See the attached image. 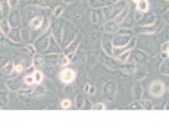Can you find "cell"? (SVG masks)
Wrapping results in <instances>:
<instances>
[{"instance_id":"15","label":"cell","mask_w":169,"mask_h":132,"mask_svg":"<svg viewBox=\"0 0 169 132\" xmlns=\"http://www.w3.org/2000/svg\"><path fill=\"white\" fill-rule=\"evenodd\" d=\"M128 9H129V7L127 6V7H125V9H124V10H122V12L119 13V15H116V16H115V22H116V24H121V22H122V21H124V19L127 18Z\"/></svg>"},{"instance_id":"16","label":"cell","mask_w":169,"mask_h":132,"mask_svg":"<svg viewBox=\"0 0 169 132\" xmlns=\"http://www.w3.org/2000/svg\"><path fill=\"white\" fill-rule=\"evenodd\" d=\"M154 19H156V16L153 13H147L144 16V19H143V25H152L154 22Z\"/></svg>"},{"instance_id":"14","label":"cell","mask_w":169,"mask_h":132,"mask_svg":"<svg viewBox=\"0 0 169 132\" xmlns=\"http://www.w3.org/2000/svg\"><path fill=\"white\" fill-rule=\"evenodd\" d=\"M91 19H93L94 24H99L103 19V10H94L93 15H91Z\"/></svg>"},{"instance_id":"11","label":"cell","mask_w":169,"mask_h":132,"mask_svg":"<svg viewBox=\"0 0 169 132\" xmlns=\"http://www.w3.org/2000/svg\"><path fill=\"white\" fill-rule=\"evenodd\" d=\"M0 32L4 34V35H7V34L10 32V24H9L7 19H3V21L0 22Z\"/></svg>"},{"instance_id":"51","label":"cell","mask_w":169,"mask_h":132,"mask_svg":"<svg viewBox=\"0 0 169 132\" xmlns=\"http://www.w3.org/2000/svg\"><path fill=\"white\" fill-rule=\"evenodd\" d=\"M0 109H1V107H0Z\"/></svg>"},{"instance_id":"32","label":"cell","mask_w":169,"mask_h":132,"mask_svg":"<svg viewBox=\"0 0 169 132\" xmlns=\"http://www.w3.org/2000/svg\"><path fill=\"white\" fill-rule=\"evenodd\" d=\"M0 7H1V13H7V12H9V4H7V1H1V3H0Z\"/></svg>"},{"instance_id":"45","label":"cell","mask_w":169,"mask_h":132,"mask_svg":"<svg viewBox=\"0 0 169 132\" xmlns=\"http://www.w3.org/2000/svg\"><path fill=\"white\" fill-rule=\"evenodd\" d=\"M168 47H169V43L166 41V43L162 45V53H168Z\"/></svg>"},{"instance_id":"2","label":"cell","mask_w":169,"mask_h":132,"mask_svg":"<svg viewBox=\"0 0 169 132\" xmlns=\"http://www.w3.org/2000/svg\"><path fill=\"white\" fill-rule=\"evenodd\" d=\"M150 94L152 95H154V97H160V95H163L165 94V84L162 82V81H154V82H152L150 84Z\"/></svg>"},{"instance_id":"26","label":"cell","mask_w":169,"mask_h":132,"mask_svg":"<svg viewBox=\"0 0 169 132\" xmlns=\"http://www.w3.org/2000/svg\"><path fill=\"white\" fill-rule=\"evenodd\" d=\"M78 44H80V38H77L74 43L68 47V53H75V51H77V48H78Z\"/></svg>"},{"instance_id":"33","label":"cell","mask_w":169,"mask_h":132,"mask_svg":"<svg viewBox=\"0 0 169 132\" xmlns=\"http://www.w3.org/2000/svg\"><path fill=\"white\" fill-rule=\"evenodd\" d=\"M62 12H63V6H56L54 10H53V15H54V16H60Z\"/></svg>"},{"instance_id":"42","label":"cell","mask_w":169,"mask_h":132,"mask_svg":"<svg viewBox=\"0 0 169 132\" xmlns=\"http://www.w3.org/2000/svg\"><path fill=\"white\" fill-rule=\"evenodd\" d=\"M124 27H132V18H125L124 19Z\"/></svg>"},{"instance_id":"35","label":"cell","mask_w":169,"mask_h":132,"mask_svg":"<svg viewBox=\"0 0 169 132\" xmlns=\"http://www.w3.org/2000/svg\"><path fill=\"white\" fill-rule=\"evenodd\" d=\"M7 103V94L6 92H0V104L4 106Z\"/></svg>"},{"instance_id":"50","label":"cell","mask_w":169,"mask_h":132,"mask_svg":"<svg viewBox=\"0 0 169 132\" xmlns=\"http://www.w3.org/2000/svg\"><path fill=\"white\" fill-rule=\"evenodd\" d=\"M0 38H1V35H0Z\"/></svg>"},{"instance_id":"29","label":"cell","mask_w":169,"mask_h":132,"mask_svg":"<svg viewBox=\"0 0 169 132\" xmlns=\"http://www.w3.org/2000/svg\"><path fill=\"white\" fill-rule=\"evenodd\" d=\"M71 106H72V103H71V100H68V98H65V100L60 101V107H62V109H69Z\"/></svg>"},{"instance_id":"23","label":"cell","mask_w":169,"mask_h":132,"mask_svg":"<svg viewBox=\"0 0 169 132\" xmlns=\"http://www.w3.org/2000/svg\"><path fill=\"white\" fill-rule=\"evenodd\" d=\"M122 71H124V72H127V74H134V71H135V63L132 62V63L125 65V66L122 68Z\"/></svg>"},{"instance_id":"49","label":"cell","mask_w":169,"mask_h":132,"mask_svg":"<svg viewBox=\"0 0 169 132\" xmlns=\"http://www.w3.org/2000/svg\"><path fill=\"white\" fill-rule=\"evenodd\" d=\"M63 1H65V3H72L74 0H63Z\"/></svg>"},{"instance_id":"13","label":"cell","mask_w":169,"mask_h":132,"mask_svg":"<svg viewBox=\"0 0 169 132\" xmlns=\"http://www.w3.org/2000/svg\"><path fill=\"white\" fill-rule=\"evenodd\" d=\"M47 92V89L46 87H43L41 84H37V87L34 88V91H33V95H36V97H41Z\"/></svg>"},{"instance_id":"34","label":"cell","mask_w":169,"mask_h":132,"mask_svg":"<svg viewBox=\"0 0 169 132\" xmlns=\"http://www.w3.org/2000/svg\"><path fill=\"white\" fill-rule=\"evenodd\" d=\"M160 72L165 74V75H168V60H165V62L160 65Z\"/></svg>"},{"instance_id":"6","label":"cell","mask_w":169,"mask_h":132,"mask_svg":"<svg viewBox=\"0 0 169 132\" xmlns=\"http://www.w3.org/2000/svg\"><path fill=\"white\" fill-rule=\"evenodd\" d=\"M7 21H9L10 27H18L21 24V13L19 12H12V15L9 16Z\"/></svg>"},{"instance_id":"3","label":"cell","mask_w":169,"mask_h":132,"mask_svg":"<svg viewBox=\"0 0 169 132\" xmlns=\"http://www.w3.org/2000/svg\"><path fill=\"white\" fill-rule=\"evenodd\" d=\"M127 6H128L127 0H119L118 3H115L113 6H110V12H112V13H110L109 16H116V15H119Z\"/></svg>"},{"instance_id":"43","label":"cell","mask_w":169,"mask_h":132,"mask_svg":"<svg viewBox=\"0 0 169 132\" xmlns=\"http://www.w3.org/2000/svg\"><path fill=\"white\" fill-rule=\"evenodd\" d=\"M135 43H137V38H134V37H132V38H131V40H129V43H128V44H125V45H127L128 48H129V50H131V48H132V47H134V45H135Z\"/></svg>"},{"instance_id":"9","label":"cell","mask_w":169,"mask_h":132,"mask_svg":"<svg viewBox=\"0 0 169 132\" xmlns=\"http://www.w3.org/2000/svg\"><path fill=\"white\" fill-rule=\"evenodd\" d=\"M116 31H118V24H116L115 21L106 22V25H104V32L110 34V32H116Z\"/></svg>"},{"instance_id":"1","label":"cell","mask_w":169,"mask_h":132,"mask_svg":"<svg viewBox=\"0 0 169 132\" xmlns=\"http://www.w3.org/2000/svg\"><path fill=\"white\" fill-rule=\"evenodd\" d=\"M75 76H77L75 71H72V69H69V68H65V69H62V71L59 72V79H60L63 84H71V82L75 79Z\"/></svg>"},{"instance_id":"30","label":"cell","mask_w":169,"mask_h":132,"mask_svg":"<svg viewBox=\"0 0 169 132\" xmlns=\"http://www.w3.org/2000/svg\"><path fill=\"white\" fill-rule=\"evenodd\" d=\"M129 109H132V110H140V109H143V104L138 103V100H137V101H134V103L129 104Z\"/></svg>"},{"instance_id":"17","label":"cell","mask_w":169,"mask_h":132,"mask_svg":"<svg viewBox=\"0 0 169 132\" xmlns=\"http://www.w3.org/2000/svg\"><path fill=\"white\" fill-rule=\"evenodd\" d=\"M84 94H88V95H96V87L93 84H85L84 87Z\"/></svg>"},{"instance_id":"41","label":"cell","mask_w":169,"mask_h":132,"mask_svg":"<svg viewBox=\"0 0 169 132\" xmlns=\"http://www.w3.org/2000/svg\"><path fill=\"white\" fill-rule=\"evenodd\" d=\"M53 34H54V38H56V40L59 41V40H60V30H59L57 27H56V28L53 30Z\"/></svg>"},{"instance_id":"24","label":"cell","mask_w":169,"mask_h":132,"mask_svg":"<svg viewBox=\"0 0 169 132\" xmlns=\"http://www.w3.org/2000/svg\"><path fill=\"white\" fill-rule=\"evenodd\" d=\"M6 87L9 88V89H12V91H16V89L19 88V82H16L15 79H13V81H7V82H6Z\"/></svg>"},{"instance_id":"39","label":"cell","mask_w":169,"mask_h":132,"mask_svg":"<svg viewBox=\"0 0 169 132\" xmlns=\"http://www.w3.org/2000/svg\"><path fill=\"white\" fill-rule=\"evenodd\" d=\"M143 107L150 110V109H153V104H152V101H150V100H144V101H143Z\"/></svg>"},{"instance_id":"36","label":"cell","mask_w":169,"mask_h":132,"mask_svg":"<svg viewBox=\"0 0 169 132\" xmlns=\"http://www.w3.org/2000/svg\"><path fill=\"white\" fill-rule=\"evenodd\" d=\"M83 18H84V15H83V12H81V10H77V12L74 13V19H75L77 22H78V21H81Z\"/></svg>"},{"instance_id":"27","label":"cell","mask_w":169,"mask_h":132,"mask_svg":"<svg viewBox=\"0 0 169 132\" xmlns=\"http://www.w3.org/2000/svg\"><path fill=\"white\" fill-rule=\"evenodd\" d=\"M24 82L27 84V85H33V84H36V81H34V75L31 74V75H27L25 78H24Z\"/></svg>"},{"instance_id":"37","label":"cell","mask_w":169,"mask_h":132,"mask_svg":"<svg viewBox=\"0 0 169 132\" xmlns=\"http://www.w3.org/2000/svg\"><path fill=\"white\" fill-rule=\"evenodd\" d=\"M104 109H106L104 103H97V104L93 106V110H104Z\"/></svg>"},{"instance_id":"4","label":"cell","mask_w":169,"mask_h":132,"mask_svg":"<svg viewBox=\"0 0 169 132\" xmlns=\"http://www.w3.org/2000/svg\"><path fill=\"white\" fill-rule=\"evenodd\" d=\"M49 43H50V38H49V35L46 34L43 38H40L37 43H36V51H44V50H47V47H49Z\"/></svg>"},{"instance_id":"5","label":"cell","mask_w":169,"mask_h":132,"mask_svg":"<svg viewBox=\"0 0 169 132\" xmlns=\"http://www.w3.org/2000/svg\"><path fill=\"white\" fill-rule=\"evenodd\" d=\"M132 59H134V63H135V65H144V63L147 62V54H146L144 51L138 50V51L134 53Z\"/></svg>"},{"instance_id":"28","label":"cell","mask_w":169,"mask_h":132,"mask_svg":"<svg viewBox=\"0 0 169 132\" xmlns=\"http://www.w3.org/2000/svg\"><path fill=\"white\" fill-rule=\"evenodd\" d=\"M21 38L25 40V41H28V40H30V30L24 28V30L21 31Z\"/></svg>"},{"instance_id":"46","label":"cell","mask_w":169,"mask_h":132,"mask_svg":"<svg viewBox=\"0 0 169 132\" xmlns=\"http://www.w3.org/2000/svg\"><path fill=\"white\" fill-rule=\"evenodd\" d=\"M141 18H143V13H141V12H137V13H135V16H134V19H137V21H138V19H141Z\"/></svg>"},{"instance_id":"47","label":"cell","mask_w":169,"mask_h":132,"mask_svg":"<svg viewBox=\"0 0 169 132\" xmlns=\"http://www.w3.org/2000/svg\"><path fill=\"white\" fill-rule=\"evenodd\" d=\"M27 50H30L31 53H36V47L34 45H27Z\"/></svg>"},{"instance_id":"19","label":"cell","mask_w":169,"mask_h":132,"mask_svg":"<svg viewBox=\"0 0 169 132\" xmlns=\"http://www.w3.org/2000/svg\"><path fill=\"white\" fill-rule=\"evenodd\" d=\"M103 47H104V50H106L109 54H112V40H110V38H107V40L104 38V40H103Z\"/></svg>"},{"instance_id":"8","label":"cell","mask_w":169,"mask_h":132,"mask_svg":"<svg viewBox=\"0 0 169 132\" xmlns=\"http://www.w3.org/2000/svg\"><path fill=\"white\" fill-rule=\"evenodd\" d=\"M43 16H36L34 19H31V22H30V28L31 30H40L43 25Z\"/></svg>"},{"instance_id":"31","label":"cell","mask_w":169,"mask_h":132,"mask_svg":"<svg viewBox=\"0 0 169 132\" xmlns=\"http://www.w3.org/2000/svg\"><path fill=\"white\" fill-rule=\"evenodd\" d=\"M83 104H84V97L81 92V94H77V107H83Z\"/></svg>"},{"instance_id":"38","label":"cell","mask_w":169,"mask_h":132,"mask_svg":"<svg viewBox=\"0 0 169 132\" xmlns=\"http://www.w3.org/2000/svg\"><path fill=\"white\" fill-rule=\"evenodd\" d=\"M7 35H9L13 41H19V37H18V32H16V31H12V32H9Z\"/></svg>"},{"instance_id":"40","label":"cell","mask_w":169,"mask_h":132,"mask_svg":"<svg viewBox=\"0 0 169 132\" xmlns=\"http://www.w3.org/2000/svg\"><path fill=\"white\" fill-rule=\"evenodd\" d=\"M18 3H19V0H7V4H9V7H12V9H15V7L18 6Z\"/></svg>"},{"instance_id":"18","label":"cell","mask_w":169,"mask_h":132,"mask_svg":"<svg viewBox=\"0 0 169 132\" xmlns=\"http://www.w3.org/2000/svg\"><path fill=\"white\" fill-rule=\"evenodd\" d=\"M134 74H135V78H137L138 81H140V79H144V78L147 76V72H146L144 69H135Z\"/></svg>"},{"instance_id":"7","label":"cell","mask_w":169,"mask_h":132,"mask_svg":"<svg viewBox=\"0 0 169 132\" xmlns=\"http://www.w3.org/2000/svg\"><path fill=\"white\" fill-rule=\"evenodd\" d=\"M134 1H135V4H137L138 12L146 13V12L149 10V1H147V0H134Z\"/></svg>"},{"instance_id":"10","label":"cell","mask_w":169,"mask_h":132,"mask_svg":"<svg viewBox=\"0 0 169 132\" xmlns=\"http://www.w3.org/2000/svg\"><path fill=\"white\" fill-rule=\"evenodd\" d=\"M116 92V85L113 82H107L104 85V95H109V97H113V94Z\"/></svg>"},{"instance_id":"48","label":"cell","mask_w":169,"mask_h":132,"mask_svg":"<svg viewBox=\"0 0 169 132\" xmlns=\"http://www.w3.org/2000/svg\"><path fill=\"white\" fill-rule=\"evenodd\" d=\"M65 92H72V87H66V89H65Z\"/></svg>"},{"instance_id":"21","label":"cell","mask_w":169,"mask_h":132,"mask_svg":"<svg viewBox=\"0 0 169 132\" xmlns=\"http://www.w3.org/2000/svg\"><path fill=\"white\" fill-rule=\"evenodd\" d=\"M33 75H34V81H36V84H41L43 78H44V75L41 74V71H37V69H36V72H34Z\"/></svg>"},{"instance_id":"20","label":"cell","mask_w":169,"mask_h":132,"mask_svg":"<svg viewBox=\"0 0 169 132\" xmlns=\"http://www.w3.org/2000/svg\"><path fill=\"white\" fill-rule=\"evenodd\" d=\"M3 74H6V75H9V74H12V71H15V65L13 63H7V65H4L3 66Z\"/></svg>"},{"instance_id":"25","label":"cell","mask_w":169,"mask_h":132,"mask_svg":"<svg viewBox=\"0 0 169 132\" xmlns=\"http://www.w3.org/2000/svg\"><path fill=\"white\" fill-rule=\"evenodd\" d=\"M129 54H131V50H125L124 53H121V54L118 56V60H119V62H127Z\"/></svg>"},{"instance_id":"22","label":"cell","mask_w":169,"mask_h":132,"mask_svg":"<svg viewBox=\"0 0 169 132\" xmlns=\"http://www.w3.org/2000/svg\"><path fill=\"white\" fill-rule=\"evenodd\" d=\"M33 65H34L36 68H41L43 65H44V59H43L41 56H36L34 60H33Z\"/></svg>"},{"instance_id":"44","label":"cell","mask_w":169,"mask_h":132,"mask_svg":"<svg viewBox=\"0 0 169 132\" xmlns=\"http://www.w3.org/2000/svg\"><path fill=\"white\" fill-rule=\"evenodd\" d=\"M22 69H24V65H22V63H18V65L15 66V74H19V72H22Z\"/></svg>"},{"instance_id":"12","label":"cell","mask_w":169,"mask_h":132,"mask_svg":"<svg viewBox=\"0 0 169 132\" xmlns=\"http://www.w3.org/2000/svg\"><path fill=\"white\" fill-rule=\"evenodd\" d=\"M132 94H134V97H135V100H140L141 98V95H143V85L140 84V82H137L134 88H132Z\"/></svg>"}]
</instances>
